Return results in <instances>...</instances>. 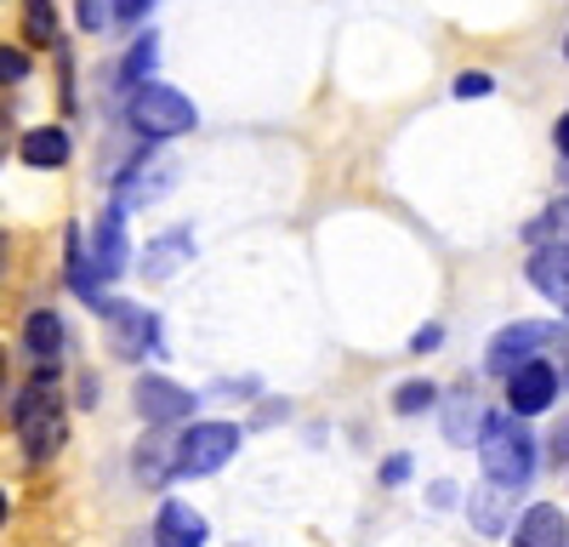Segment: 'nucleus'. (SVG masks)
Returning <instances> with one entry per match:
<instances>
[{
    "mask_svg": "<svg viewBox=\"0 0 569 547\" xmlns=\"http://www.w3.org/2000/svg\"><path fill=\"white\" fill-rule=\"evenodd\" d=\"M12 428L23 439V456L29 463H52L69 439V422H63V394L52 382H29L12 405Z\"/></svg>",
    "mask_w": 569,
    "mask_h": 547,
    "instance_id": "1",
    "label": "nucleus"
},
{
    "mask_svg": "<svg viewBox=\"0 0 569 547\" xmlns=\"http://www.w3.org/2000/svg\"><path fill=\"white\" fill-rule=\"evenodd\" d=\"M479 463H485V479L490 485H507V490H525L530 474H536V439L518 417H496L479 428Z\"/></svg>",
    "mask_w": 569,
    "mask_h": 547,
    "instance_id": "2",
    "label": "nucleus"
},
{
    "mask_svg": "<svg viewBox=\"0 0 569 547\" xmlns=\"http://www.w3.org/2000/svg\"><path fill=\"white\" fill-rule=\"evenodd\" d=\"M126 120L149 137V143H160V137H182V131H194V103L182 98V91H171V86H137L131 91V103H126Z\"/></svg>",
    "mask_w": 569,
    "mask_h": 547,
    "instance_id": "3",
    "label": "nucleus"
},
{
    "mask_svg": "<svg viewBox=\"0 0 569 547\" xmlns=\"http://www.w3.org/2000/svg\"><path fill=\"white\" fill-rule=\"evenodd\" d=\"M233 450H240V428H233V422H194V428L177 439V474L182 479L217 474Z\"/></svg>",
    "mask_w": 569,
    "mask_h": 547,
    "instance_id": "4",
    "label": "nucleus"
},
{
    "mask_svg": "<svg viewBox=\"0 0 569 547\" xmlns=\"http://www.w3.org/2000/svg\"><path fill=\"white\" fill-rule=\"evenodd\" d=\"M541 348H563V331L547 326V319H518V326H507V331L490 342L485 365H490L496 377H507V371H518V365L541 359Z\"/></svg>",
    "mask_w": 569,
    "mask_h": 547,
    "instance_id": "5",
    "label": "nucleus"
},
{
    "mask_svg": "<svg viewBox=\"0 0 569 547\" xmlns=\"http://www.w3.org/2000/svg\"><path fill=\"white\" fill-rule=\"evenodd\" d=\"M109 319V331H114V359H142V354H160V319L149 308H137V302H103L98 308Z\"/></svg>",
    "mask_w": 569,
    "mask_h": 547,
    "instance_id": "6",
    "label": "nucleus"
},
{
    "mask_svg": "<svg viewBox=\"0 0 569 547\" xmlns=\"http://www.w3.org/2000/svg\"><path fill=\"white\" fill-rule=\"evenodd\" d=\"M552 399H558V365L552 359H530V365H518V371H507V410L512 417H536Z\"/></svg>",
    "mask_w": 569,
    "mask_h": 547,
    "instance_id": "7",
    "label": "nucleus"
},
{
    "mask_svg": "<svg viewBox=\"0 0 569 547\" xmlns=\"http://www.w3.org/2000/svg\"><path fill=\"white\" fill-rule=\"evenodd\" d=\"M131 399H137V417L149 422V428H160V422H188V417H194V405H200L188 388H177V382H166V377H137Z\"/></svg>",
    "mask_w": 569,
    "mask_h": 547,
    "instance_id": "8",
    "label": "nucleus"
},
{
    "mask_svg": "<svg viewBox=\"0 0 569 547\" xmlns=\"http://www.w3.org/2000/svg\"><path fill=\"white\" fill-rule=\"evenodd\" d=\"M171 160L166 155H137L126 171H120V206H149L171 189Z\"/></svg>",
    "mask_w": 569,
    "mask_h": 547,
    "instance_id": "9",
    "label": "nucleus"
},
{
    "mask_svg": "<svg viewBox=\"0 0 569 547\" xmlns=\"http://www.w3.org/2000/svg\"><path fill=\"white\" fill-rule=\"evenodd\" d=\"M91 268H98L103 280L126 274V206H109V211L98 217V240H91Z\"/></svg>",
    "mask_w": 569,
    "mask_h": 547,
    "instance_id": "10",
    "label": "nucleus"
},
{
    "mask_svg": "<svg viewBox=\"0 0 569 547\" xmlns=\"http://www.w3.org/2000/svg\"><path fill=\"white\" fill-rule=\"evenodd\" d=\"M512 501H518V490H507V485H479V490L467 496L472 530H479V536H507V525H512Z\"/></svg>",
    "mask_w": 569,
    "mask_h": 547,
    "instance_id": "11",
    "label": "nucleus"
},
{
    "mask_svg": "<svg viewBox=\"0 0 569 547\" xmlns=\"http://www.w3.org/2000/svg\"><path fill=\"white\" fill-rule=\"evenodd\" d=\"M530 286L569 314V246H541L530 257Z\"/></svg>",
    "mask_w": 569,
    "mask_h": 547,
    "instance_id": "12",
    "label": "nucleus"
},
{
    "mask_svg": "<svg viewBox=\"0 0 569 547\" xmlns=\"http://www.w3.org/2000/svg\"><path fill=\"white\" fill-rule=\"evenodd\" d=\"M512 547H569V525L552 501H536V508L512 525Z\"/></svg>",
    "mask_w": 569,
    "mask_h": 547,
    "instance_id": "13",
    "label": "nucleus"
},
{
    "mask_svg": "<svg viewBox=\"0 0 569 547\" xmlns=\"http://www.w3.org/2000/svg\"><path fill=\"white\" fill-rule=\"evenodd\" d=\"M23 354L40 365H58V354H63V319L52 314V308H34L29 319H23Z\"/></svg>",
    "mask_w": 569,
    "mask_h": 547,
    "instance_id": "14",
    "label": "nucleus"
},
{
    "mask_svg": "<svg viewBox=\"0 0 569 547\" xmlns=\"http://www.w3.org/2000/svg\"><path fill=\"white\" fill-rule=\"evenodd\" d=\"M206 541V519L188 501H166L154 519V547H200Z\"/></svg>",
    "mask_w": 569,
    "mask_h": 547,
    "instance_id": "15",
    "label": "nucleus"
},
{
    "mask_svg": "<svg viewBox=\"0 0 569 547\" xmlns=\"http://www.w3.org/2000/svg\"><path fill=\"white\" fill-rule=\"evenodd\" d=\"M485 428V410H479V394H472L467 382L445 399V439L450 445H472V434Z\"/></svg>",
    "mask_w": 569,
    "mask_h": 547,
    "instance_id": "16",
    "label": "nucleus"
},
{
    "mask_svg": "<svg viewBox=\"0 0 569 547\" xmlns=\"http://www.w3.org/2000/svg\"><path fill=\"white\" fill-rule=\"evenodd\" d=\"M18 155H23V166L52 171V166H63V160H69V131H63V126H34V131H23Z\"/></svg>",
    "mask_w": 569,
    "mask_h": 547,
    "instance_id": "17",
    "label": "nucleus"
},
{
    "mask_svg": "<svg viewBox=\"0 0 569 547\" xmlns=\"http://www.w3.org/2000/svg\"><path fill=\"white\" fill-rule=\"evenodd\" d=\"M131 474L149 485V490H160L177 474V439H142L137 456H131Z\"/></svg>",
    "mask_w": 569,
    "mask_h": 547,
    "instance_id": "18",
    "label": "nucleus"
},
{
    "mask_svg": "<svg viewBox=\"0 0 569 547\" xmlns=\"http://www.w3.org/2000/svg\"><path fill=\"white\" fill-rule=\"evenodd\" d=\"M194 251V240H188V228H171V235L149 240V251H142V274L149 280H166V274H177V262Z\"/></svg>",
    "mask_w": 569,
    "mask_h": 547,
    "instance_id": "19",
    "label": "nucleus"
},
{
    "mask_svg": "<svg viewBox=\"0 0 569 547\" xmlns=\"http://www.w3.org/2000/svg\"><path fill=\"white\" fill-rule=\"evenodd\" d=\"M23 34H29V46H58V7L52 0H23Z\"/></svg>",
    "mask_w": 569,
    "mask_h": 547,
    "instance_id": "20",
    "label": "nucleus"
},
{
    "mask_svg": "<svg viewBox=\"0 0 569 547\" xmlns=\"http://www.w3.org/2000/svg\"><path fill=\"white\" fill-rule=\"evenodd\" d=\"M154 58H160V40L149 34V40H137L131 52H126V63H120V86H149V74H154Z\"/></svg>",
    "mask_w": 569,
    "mask_h": 547,
    "instance_id": "21",
    "label": "nucleus"
},
{
    "mask_svg": "<svg viewBox=\"0 0 569 547\" xmlns=\"http://www.w3.org/2000/svg\"><path fill=\"white\" fill-rule=\"evenodd\" d=\"M433 399H439V388L421 377V382H405V388L393 394V410H399V417H416V410H427Z\"/></svg>",
    "mask_w": 569,
    "mask_h": 547,
    "instance_id": "22",
    "label": "nucleus"
},
{
    "mask_svg": "<svg viewBox=\"0 0 569 547\" xmlns=\"http://www.w3.org/2000/svg\"><path fill=\"white\" fill-rule=\"evenodd\" d=\"M114 7V0H74V18H80V29H91V34H98V29H109V12Z\"/></svg>",
    "mask_w": 569,
    "mask_h": 547,
    "instance_id": "23",
    "label": "nucleus"
},
{
    "mask_svg": "<svg viewBox=\"0 0 569 547\" xmlns=\"http://www.w3.org/2000/svg\"><path fill=\"white\" fill-rule=\"evenodd\" d=\"M18 80H29V52L0 46V86H18Z\"/></svg>",
    "mask_w": 569,
    "mask_h": 547,
    "instance_id": "24",
    "label": "nucleus"
},
{
    "mask_svg": "<svg viewBox=\"0 0 569 547\" xmlns=\"http://www.w3.org/2000/svg\"><path fill=\"white\" fill-rule=\"evenodd\" d=\"M496 91V80L485 74V69H467V74H456V98H490Z\"/></svg>",
    "mask_w": 569,
    "mask_h": 547,
    "instance_id": "25",
    "label": "nucleus"
},
{
    "mask_svg": "<svg viewBox=\"0 0 569 547\" xmlns=\"http://www.w3.org/2000/svg\"><path fill=\"white\" fill-rule=\"evenodd\" d=\"M547 450H552V463H569V417H558V428H552Z\"/></svg>",
    "mask_w": 569,
    "mask_h": 547,
    "instance_id": "26",
    "label": "nucleus"
},
{
    "mask_svg": "<svg viewBox=\"0 0 569 547\" xmlns=\"http://www.w3.org/2000/svg\"><path fill=\"white\" fill-rule=\"evenodd\" d=\"M410 479V456H388L382 463V485H405Z\"/></svg>",
    "mask_w": 569,
    "mask_h": 547,
    "instance_id": "27",
    "label": "nucleus"
},
{
    "mask_svg": "<svg viewBox=\"0 0 569 547\" xmlns=\"http://www.w3.org/2000/svg\"><path fill=\"white\" fill-rule=\"evenodd\" d=\"M439 342H445V331H439V326H421V331L410 337V348H416V354H433Z\"/></svg>",
    "mask_w": 569,
    "mask_h": 547,
    "instance_id": "28",
    "label": "nucleus"
},
{
    "mask_svg": "<svg viewBox=\"0 0 569 547\" xmlns=\"http://www.w3.org/2000/svg\"><path fill=\"white\" fill-rule=\"evenodd\" d=\"M154 0H114V18H126V23H137L142 12H149Z\"/></svg>",
    "mask_w": 569,
    "mask_h": 547,
    "instance_id": "29",
    "label": "nucleus"
},
{
    "mask_svg": "<svg viewBox=\"0 0 569 547\" xmlns=\"http://www.w3.org/2000/svg\"><path fill=\"white\" fill-rule=\"evenodd\" d=\"M552 143H558V155H569V115H558V126H552Z\"/></svg>",
    "mask_w": 569,
    "mask_h": 547,
    "instance_id": "30",
    "label": "nucleus"
},
{
    "mask_svg": "<svg viewBox=\"0 0 569 547\" xmlns=\"http://www.w3.org/2000/svg\"><path fill=\"white\" fill-rule=\"evenodd\" d=\"M7 514H12V508H7V490H0V525H7Z\"/></svg>",
    "mask_w": 569,
    "mask_h": 547,
    "instance_id": "31",
    "label": "nucleus"
},
{
    "mask_svg": "<svg viewBox=\"0 0 569 547\" xmlns=\"http://www.w3.org/2000/svg\"><path fill=\"white\" fill-rule=\"evenodd\" d=\"M0 382H7V354H0Z\"/></svg>",
    "mask_w": 569,
    "mask_h": 547,
    "instance_id": "32",
    "label": "nucleus"
},
{
    "mask_svg": "<svg viewBox=\"0 0 569 547\" xmlns=\"http://www.w3.org/2000/svg\"><path fill=\"white\" fill-rule=\"evenodd\" d=\"M0 262H7V235H0Z\"/></svg>",
    "mask_w": 569,
    "mask_h": 547,
    "instance_id": "33",
    "label": "nucleus"
},
{
    "mask_svg": "<svg viewBox=\"0 0 569 547\" xmlns=\"http://www.w3.org/2000/svg\"><path fill=\"white\" fill-rule=\"evenodd\" d=\"M563 58H569V40H563Z\"/></svg>",
    "mask_w": 569,
    "mask_h": 547,
    "instance_id": "34",
    "label": "nucleus"
}]
</instances>
